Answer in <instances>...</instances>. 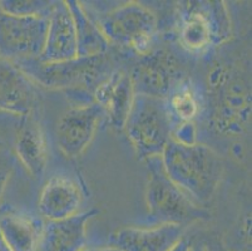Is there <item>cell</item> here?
<instances>
[{"label": "cell", "instance_id": "6da1fadb", "mask_svg": "<svg viewBox=\"0 0 252 251\" xmlns=\"http://www.w3.org/2000/svg\"><path fill=\"white\" fill-rule=\"evenodd\" d=\"M161 161L168 179L192 201L202 205L214 197L223 175V163L214 149L171 140Z\"/></svg>", "mask_w": 252, "mask_h": 251}, {"label": "cell", "instance_id": "7a4b0ae2", "mask_svg": "<svg viewBox=\"0 0 252 251\" xmlns=\"http://www.w3.org/2000/svg\"><path fill=\"white\" fill-rule=\"evenodd\" d=\"M25 74L38 84L49 89H63L73 93L93 92L113 72V64L108 54L70 59L59 63H40L28 61L15 63Z\"/></svg>", "mask_w": 252, "mask_h": 251}, {"label": "cell", "instance_id": "3957f363", "mask_svg": "<svg viewBox=\"0 0 252 251\" xmlns=\"http://www.w3.org/2000/svg\"><path fill=\"white\" fill-rule=\"evenodd\" d=\"M123 130L139 160L161 157L172 140L175 121L166 100L134 93L133 103Z\"/></svg>", "mask_w": 252, "mask_h": 251}, {"label": "cell", "instance_id": "277c9868", "mask_svg": "<svg viewBox=\"0 0 252 251\" xmlns=\"http://www.w3.org/2000/svg\"><path fill=\"white\" fill-rule=\"evenodd\" d=\"M148 165V182L146 202L148 217L155 224L187 225L208 216L200 205L192 201L167 176L161 157L146 161Z\"/></svg>", "mask_w": 252, "mask_h": 251}, {"label": "cell", "instance_id": "5b68a950", "mask_svg": "<svg viewBox=\"0 0 252 251\" xmlns=\"http://www.w3.org/2000/svg\"><path fill=\"white\" fill-rule=\"evenodd\" d=\"M109 45L133 49L146 54L157 32V17L147 6L137 1L100 14L94 19Z\"/></svg>", "mask_w": 252, "mask_h": 251}, {"label": "cell", "instance_id": "8992f818", "mask_svg": "<svg viewBox=\"0 0 252 251\" xmlns=\"http://www.w3.org/2000/svg\"><path fill=\"white\" fill-rule=\"evenodd\" d=\"M48 17H14L0 11V55L13 63L36 61L44 48Z\"/></svg>", "mask_w": 252, "mask_h": 251}, {"label": "cell", "instance_id": "52a82bcc", "mask_svg": "<svg viewBox=\"0 0 252 251\" xmlns=\"http://www.w3.org/2000/svg\"><path fill=\"white\" fill-rule=\"evenodd\" d=\"M129 75L134 93L159 100H167L185 80L178 59L164 49L146 53Z\"/></svg>", "mask_w": 252, "mask_h": 251}, {"label": "cell", "instance_id": "ba28073f", "mask_svg": "<svg viewBox=\"0 0 252 251\" xmlns=\"http://www.w3.org/2000/svg\"><path fill=\"white\" fill-rule=\"evenodd\" d=\"M103 117L102 107L94 101L69 108L61 117L56 128L57 143L63 155L69 158L83 155L94 138Z\"/></svg>", "mask_w": 252, "mask_h": 251}, {"label": "cell", "instance_id": "9c48e42d", "mask_svg": "<svg viewBox=\"0 0 252 251\" xmlns=\"http://www.w3.org/2000/svg\"><path fill=\"white\" fill-rule=\"evenodd\" d=\"M77 58L74 22L67 1H54L48 15V28L43 52L36 61L59 63Z\"/></svg>", "mask_w": 252, "mask_h": 251}, {"label": "cell", "instance_id": "30bf717a", "mask_svg": "<svg viewBox=\"0 0 252 251\" xmlns=\"http://www.w3.org/2000/svg\"><path fill=\"white\" fill-rule=\"evenodd\" d=\"M185 229L180 224L122 227L111 235L108 245L121 251H169L183 238Z\"/></svg>", "mask_w": 252, "mask_h": 251}, {"label": "cell", "instance_id": "8fae6325", "mask_svg": "<svg viewBox=\"0 0 252 251\" xmlns=\"http://www.w3.org/2000/svg\"><path fill=\"white\" fill-rule=\"evenodd\" d=\"M0 110L24 117L36 110L34 82L13 62L0 57Z\"/></svg>", "mask_w": 252, "mask_h": 251}, {"label": "cell", "instance_id": "7c38bea8", "mask_svg": "<svg viewBox=\"0 0 252 251\" xmlns=\"http://www.w3.org/2000/svg\"><path fill=\"white\" fill-rule=\"evenodd\" d=\"M83 192L74 179L63 175L53 176L39 193L38 211L47 221H61L81 213Z\"/></svg>", "mask_w": 252, "mask_h": 251}, {"label": "cell", "instance_id": "4fadbf2b", "mask_svg": "<svg viewBox=\"0 0 252 251\" xmlns=\"http://www.w3.org/2000/svg\"><path fill=\"white\" fill-rule=\"evenodd\" d=\"M220 77L212 87L221 96L216 105V127L221 132H240L250 114V94L246 87L240 80H231L224 72H220Z\"/></svg>", "mask_w": 252, "mask_h": 251}, {"label": "cell", "instance_id": "5bb4252c", "mask_svg": "<svg viewBox=\"0 0 252 251\" xmlns=\"http://www.w3.org/2000/svg\"><path fill=\"white\" fill-rule=\"evenodd\" d=\"M134 91L129 73L114 69L93 92V100L102 107L104 117L116 130H123L132 103Z\"/></svg>", "mask_w": 252, "mask_h": 251}, {"label": "cell", "instance_id": "9a60e30c", "mask_svg": "<svg viewBox=\"0 0 252 251\" xmlns=\"http://www.w3.org/2000/svg\"><path fill=\"white\" fill-rule=\"evenodd\" d=\"M14 149L18 160L33 179H40L44 175L48 163V143L36 110L22 117Z\"/></svg>", "mask_w": 252, "mask_h": 251}, {"label": "cell", "instance_id": "2e32d148", "mask_svg": "<svg viewBox=\"0 0 252 251\" xmlns=\"http://www.w3.org/2000/svg\"><path fill=\"white\" fill-rule=\"evenodd\" d=\"M44 227L43 218L25 211L0 214V236L10 251H40Z\"/></svg>", "mask_w": 252, "mask_h": 251}, {"label": "cell", "instance_id": "e0dca14e", "mask_svg": "<svg viewBox=\"0 0 252 251\" xmlns=\"http://www.w3.org/2000/svg\"><path fill=\"white\" fill-rule=\"evenodd\" d=\"M98 210L79 213L61 221H47L40 251H82L87 248V222Z\"/></svg>", "mask_w": 252, "mask_h": 251}, {"label": "cell", "instance_id": "ac0fdd59", "mask_svg": "<svg viewBox=\"0 0 252 251\" xmlns=\"http://www.w3.org/2000/svg\"><path fill=\"white\" fill-rule=\"evenodd\" d=\"M68 8L74 22L75 36H77V57H94V55L107 54L109 50V43L95 24L94 19L82 5L81 1L68 0Z\"/></svg>", "mask_w": 252, "mask_h": 251}, {"label": "cell", "instance_id": "d6986e66", "mask_svg": "<svg viewBox=\"0 0 252 251\" xmlns=\"http://www.w3.org/2000/svg\"><path fill=\"white\" fill-rule=\"evenodd\" d=\"M189 5L180 25L178 38L185 49L191 53H202L215 45L214 31L203 10L202 1Z\"/></svg>", "mask_w": 252, "mask_h": 251}, {"label": "cell", "instance_id": "ffe728a7", "mask_svg": "<svg viewBox=\"0 0 252 251\" xmlns=\"http://www.w3.org/2000/svg\"><path fill=\"white\" fill-rule=\"evenodd\" d=\"M173 121L189 123L200 112V102L189 82L183 80L166 100Z\"/></svg>", "mask_w": 252, "mask_h": 251}, {"label": "cell", "instance_id": "44dd1931", "mask_svg": "<svg viewBox=\"0 0 252 251\" xmlns=\"http://www.w3.org/2000/svg\"><path fill=\"white\" fill-rule=\"evenodd\" d=\"M202 5L214 31L215 45L227 40L231 36V19L223 1H202Z\"/></svg>", "mask_w": 252, "mask_h": 251}, {"label": "cell", "instance_id": "7402d4cb", "mask_svg": "<svg viewBox=\"0 0 252 251\" xmlns=\"http://www.w3.org/2000/svg\"><path fill=\"white\" fill-rule=\"evenodd\" d=\"M53 4L49 0H0V11L14 17H48Z\"/></svg>", "mask_w": 252, "mask_h": 251}, {"label": "cell", "instance_id": "603a6c76", "mask_svg": "<svg viewBox=\"0 0 252 251\" xmlns=\"http://www.w3.org/2000/svg\"><path fill=\"white\" fill-rule=\"evenodd\" d=\"M14 169V156L8 149H0V204L3 200L6 185Z\"/></svg>", "mask_w": 252, "mask_h": 251}, {"label": "cell", "instance_id": "cb8c5ba5", "mask_svg": "<svg viewBox=\"0 0 252 251\" xmlns=\"http://www.w3.org/2000/svg\"><path fill=\"white\" fill-rule=\"evenodd\" d=\"M82 251H121L119 249L114 248L112 245H107V246H87L84 248Z\"/></svg>", "mask_w": 252, "mask_h": 251}, {"label": "cell", "instance_id": "d4e9b609", "mask_svg": "<svg viewBox=\"0 0 252 251\" xmlns=\"http://www.w3.org/2000/svg\"><path fill=\"white\" fill-rule=\"evenodd\" d=\"M189 250H191V248H189V244L182 238L181 240L177 241V244H176V245L173 246V248H172L169 251H189Z\"/></svg>", "mask_w": 252, "mask_h": 251}, {"label": "cell", "instance_id": "484cf974", "mask_svg": "<svg viewBox=\"0 0 252 251\" xmlns=\"http://www.w3.org/2000/svg\"><path fill=\"white\" fill-rule=\"evenodd\" d=\"M0 251H10L9 250L8 246H6V244L4 243V240L1 236H0Z\"/></svg>", "mask_w": 252, "mask_h": 251}]
</instances>
